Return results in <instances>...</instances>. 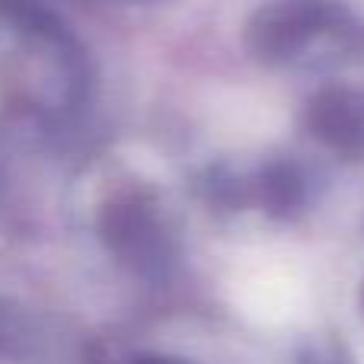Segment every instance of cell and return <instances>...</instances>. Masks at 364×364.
<instances>
[{
  "label": "cell",
  "instance_id": "cell-1",
  "mask_svg": "<svg viewBox=\"0 0 364 364\" xmlns=\"http://www.w3.org/2000/svg\"><path fill=\"white\" fill-rule=\"evenodd\" d=\"M329 13L316 0H291V4L272 6L252 23L250 42L265 58H288L291 51L304 48L310 36L326 26Z\"/></svg>",
  "mask_w": 364,
  "mask_h": 364
},
{
  "label": "cell",
  "instance_id": "cell-2",
  "mask_svg": "<svg viewBox=\"0 0 364 364\" xmlns=\"http://www.w3.org/2000/svg\"><path fill=\"white\" fill-rule=\"evenodd\" d=\"M314 128L333 144H364V100L348 93H333L320 100V106L314 109Z\"/></svg>",
  "mask_w": 364,
  "mask_h": 364
},
{
  "label": "cell",
  "instance_id": "cell-3",
  "mask_svg": "<svg viewBox=\"0 0 364 364\" xmlns=\"http://www.w3.org/2000/svg\"><path fill=\"white\" fill-rule=\"evenodd\" d=\"M106 237L112 240V246L119 252H125V256H151L157 230H154L151 218L134 211L132 205H122V208H112V211H109Z\"/></svg>",
  "mask_w": 364,
  "mask_h": 364
},
{
  "label": "cell",
  "instance_id": "cell-4",
  "mask_svg": "<svg viewBox=\"0 0 364 364\" xmlns=\"http://www.w3.org/2000/svg\"><path fill=\"white\" fill-rule=\"evenodd\" d=\"M134 364H173V361H166V358H141V361H134Z\"/></svg>",
  "mask_w": 364,
  "mask_h": 364
}]
</instances>
